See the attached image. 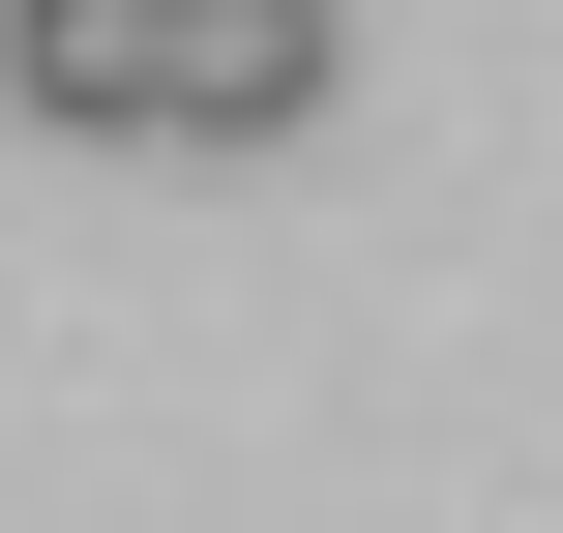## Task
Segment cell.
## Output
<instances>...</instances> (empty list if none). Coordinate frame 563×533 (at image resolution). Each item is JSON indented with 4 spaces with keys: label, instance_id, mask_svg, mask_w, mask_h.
Returning a JSON list of instances; mask_svg holds the SVG:
<instances>
[{
    "label": "cell",
    "instance_id": "7a4b0ae2",
    "mask_svg": "<svg viewBox=\"0 0 563 533\" xmlns=\"http://www.w3.org/2000/svg\"><path fill=\"white\" fill-rule=\"evenodd\" d=\"M0 89L59 148H148V0H0Z\"/></svg>",
    "mask_w": 563,
    "mask_h": 533
},
{
    "label": "cell",
    "instance_id": "6da1fadb",
    "mask_svg": "<svg viewBox=\"0 0 563 533\" xmlns=\"http://www.w3.org/2000/svg\"><path fill=\"white\" fill-rule=\"evenodd\" d=\"M356 89V0H148V148H297Z\"/></svg>",
    "mask_w": 563,
    "mask_h": 533
}]
</instances>
